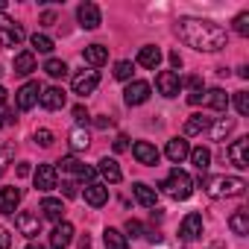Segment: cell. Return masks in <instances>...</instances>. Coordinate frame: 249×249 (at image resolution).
Listing matches in <instances>:
<instances>
[{"label":"cell","instance_id":"obj_1","mask_svg":"<svg viewBox=\"0 0 249 249\" xmlns=\"http://www.w3.org/2000/svg\"><path fill=\"white\" fill-rule=\"evenodd\" d=\"M176 33L188 47H194L199 53H217L229 44L226 30L214 21H205V18H182L176 24Z\"/></svg>","mask_w":249,"mask_h":249},{"label":"cell","instance_id":"obj_2","mask_svg":"<svg viewBox=\"0 0 249 249\" xmlns=\"http://www.w3.org/2000/svg\"><path fill=\"white\" fill-rule=\"evenodd\" d=\"M246 191V182L240 176H211L205 179V194L211 199H226V196H240Z\"/></svg>","mask_w":249,"mask_h":249},{"label":"cell","instance_id":"obj_3","mask_svg":"<svg viewBox=\"0 0 249 249\" xmlns=\"http://www.w3.org/2000/svg\"><path fill=\"white\" fill-rule=\"evenodd\" d=\"M159 188H161L170 199H179V202H182V199H188V196L194 194V179H191L185 170L173 167V170H170V176H167Z\"/></svg>","mask_w":249,"mask_h":249},{"label":"cell","instance_id":"obj_4","mask_svg":"<svg viewBox=\"0 0 249 249\" xmlns=\"http://www.w3.org/2000/svg\"><path fill=\"white\" fill-rule=\"evenodd\" d=\"M21 41H24V30L9 15L0 12V44H3V47H18Z\"/></svg>","mask_w":249,"mask_h":249},{"label":"cell","instance_id":"obj_5","mask_svg":"<svg viewBox=\"0 0 249 249\" xmlns=\"http://www.w3.org/2000/svg\"><path fill=\"white\" fill-rule=\"evenodd\" d=\"M156 88H159V94H164V97H179V91H182V76H179L176 71H161V73L156 76Z\"/></svg>","mask_w":249,"mask_h":249},{"label":"cell","instance_id":"obj_6","mask_svg":"<svg viewBox=\"0 0 249 249\" xmlns=\"http://www.w3.org/2000/svg\"><path fill=\"white\" fill-rule=\"evenodd\" d=\"M76 21H79L82 30H97L100 21H103L100 6H97V3H79V9H76Z\"/></svg>","mask_w":249,"mask_h":249},{"label":"cell","instance_id":"obj_7","mask_svg":"<svg viewBox=\"0 0 249 249\" xmlns=\"http://www.w3.org/2000/svg\"><path fill=\"white\" fill-rule=\"evenodd\" d=\"M97 85H100V73H97V71H82V73L73 76V94H79V97L94 94Z\"/></svg>","mask_w":249,"mask_h":249},{"label":"cell","instance_id":"obj_8","mask_svg":"<svg viewBox=\"0 0 249 249\" xmlns=\"http://www.w3.org/2000/svg\"><path fill=\"white\" fill-rule=\"evenodd\" d=\"M38 97H41V85H38V82H24V85L18 88L15 103H18V108H21V111H30V108L38 103Z\"/></svg>","mask_w":249,"mask_h":249},{"label":"cell","instance_id":"obj_9","mask_svg":"<svg viewBox=\"0 0 249 249\" xmlns=\"http://www.w3.org/2000/svg\"><path fill=\"white\" fill-rule=\"evenodd\" d=\"M229 161L237 167V170H246L249 167V138H237L229 150H226Z\"/></svg>","mask_w":249,"mask_h":249},{"label":"cell","instance_id":"obj_10","mask_svg":"<svg viewBox=\"0 0 249 249\" xmlns=\"http://www.w3.org/2000/svg\"><path fill=\"white\" fill-rule=\"evenodd\" d=\"M123 100H126V106H141L150 100V85L144 79H135L126 85V91H123Z\"/></svg>","mask_w":249,"mask_h":249},{"label":"cell","instance_id":"obj_11","mask_svg":"<svg viewBox=\"0 0 249 249\" xmlns=\"http://www.w3.org/2000/svg\"><path fill=\"white\" fill-rule=\"evenodd\" d=\"M38 103H41V108H47V111H56V108H62V106L68 103V94H65L62 88L50 85V88H41V97H38Z\"/></svg>","mask_w":249,"mask_h":249},{"label":"cell","instance_id":"obj_12","mask_svg":"<svg viewBox=\"0 0 249 249\" xmlns=\"http://www.w3.org/2000/svg\"><path fill=\"white\" fill-rule=\"evenodd\" d=\"M56 185H59V167L41 164V167L36 170V188H38V191H53Z\"/></svg>","mask_w":249,"mask_h":249},{"label":"cell","instance_id":"obj_13","mask_svg":"<svg viewBox=\"0 0 249 249\" xmlns=\"http://www.w3.org/2000/svg\"><path fill=\"white\" fill-rule=\"evenodd\" d=\"M15 226H18V231L27 234V237H38V234H41V217H36V214H30V211H21V214L15 217Z\"/></svg>","mask_w":249,"mask_h":249},{"label":"cell","instance_id":"obj_14","mask_svg":"<svg viewBox=\"0 0 249 249\" xmlns=\"http://www.w3.org/2000/svg\"><path fill=\"white\" fill-rule=\"evenodd\" d=\"M179 234H182V240H196V237H202V214L191 211V214L182 220Z\"/></svg>","mask_w":249,"mask_h":249},{"label":"cell","instance_id":"obj_15","mask_svg":"<svg viewBox=\"0 0 249 249\" xmlns=\"http://www.w3.org/2000/svg\"><path fill=\"white\" fill-rule=\"evenodd\" d=\"M71 240H73V226H71L68 220L56 223V229L50 231V246H53V249H68Z\"/></svg>","mask_w":249,"mask_h":249},{"label":"cell","instance_id":"obj_16","mask_svg":"<svg viewBox=\"0 0 249 249\" xmlns=\"http://www.w3.org/2000/svg\"><path fill=\"white\" fill-rule=\"evenodd\" d=\"M167 159L173 161V164H182L188 156H191V144L185 141V138H173V141H167Z\"/></svg>","mask_w":249,"mask_h":249},{"label":"cell","instance_id":"obj_17","mask_svg":"<svg viewBox=\"0 0 249 249\" xmlns=\"http://www.w3.org/2000/svg\"><path fill=\"white\" fill-rule=\"evenodd\" d=\"M132 156L141 161V164H147V167H153V164H159V150L150 144V141H138L135 147H132Z\"/></svg>","mask_w":249,"mask_h":249},{"label":"cell","instance_id":"obj_18","mask_svg":"<svg viewBox=\"0 0 249 249\" xmlns=\"http://www.w3.org/2000/svg\"><path fill=\"white\" fill-rule=\"evenodd\" d=\"M85 202L94 205V208L106 205V202H108V188L100 185V182H88V185H85Z\"/></svg>","mask_w":249,"mask_h":249},{"label":"cell","instance_id":"obj_19","mask_svg":"<svg viewBox=\"0 0 249 249\" xmlns=\"http://www.w3.org/2000/svg\"><path fill=\"white\" fill-rule=\"evenodd\" d=\"M132 196H135L144 208H156V202H159V191L150 188V185H144V182H135V185H132Z\"/></svg>","mask_w":249,"mask_h":249},{"label":"cell","instance_id":"obj_20","mask_svg":"<svg viewBox=\"0 0 249 249\" xmlns=\"http://www.w3.org/2000/svg\"><path fill=\"white\" fill-rule=\"evenodd\" d=\"M18 202H21V188H0V211L3 214H15V208H18Z\"/></svg>","mask_w":249,"mask_h":249},{"label":"cell","instance_id":"obj_21","mask_svg":"<svg viewBox=\"0 0 249 249\" xmlns=\"http://www.w3.org/2000/svg\"><path fill=\"white\" fill-rule=\"evenodd\" d=\"M188 159L194 161V167H196V173H199V182H205V170L211 167V150H208V147H196V150H191Z\"/></svg>","mask_w":249,"mask_h":249},{"label":"cell","instance_id":"obj_22","mask_svg":"<svg viewBox=\"0 0 249 249\" xmlns=\"http://www.w3.org/2000/svg\"><path fill=\"white\" fill-rule=\"evenodd\" d=\"M138 65H141V68H147V71H156V68L161 65V50H159V47H153V44L141 47V50H138Z\"/></svg>","mask_w":249,"mask_h":249},{"label":"cell","instance_id":"obj_23","mask_svg":"<svg viewBox=\"0 0 249 249\" xmlns=\"http://www.w3.org/2000/svg\"><path fill=\"white\" fill-rule=\"evenodd\" d=\"M82 59H85L91 68H100V65H106V62H108V50H106L103 44H88V47H85V53H82Z\"/></svg>","mask_w":249,"mask_h":249},{"label":"cell","instance_id":"obj_24","mask_svg":"<svg viewBox=\"0 0 249 249\" xmlns=\"http://www.w3.org/2000/svg\"><path fill=\"white\" fill-rule=\"evenodd\" d=\"M97 173H103V179H106V182H111V185L123 179V173H120V167H117V161H114V159H100Z\"/></svg>","mask_w":249,"mask_h":249},{"label":"cell","instance_id":"obj_25","mask_svg":"<svg viewBox=\"0 0 249 249\" xmlns=\"http://www.w3.org/2000/svg\"><path fill=\"white\" fill-rule=\"evenodd\" d=\"M41 214H44L47 220H53V223H62V217H65V205H62V199L47 196V199L41 202Z\"/></svg>","mask_w":249,"mask_h":249},{"label":"cell","instance_id":"obj_26","mask_svg":"<svg viewBox=\"0 0 249 249\" xmlns=\"http://www.w3.org/2000/svg\"><path fill=\"white\" fill-rule=\"evenodd\" d=\"M103 243H106V249H129V243H126V234L123 231H117V229H106L103 231Z\"/></svg>","mask_w":249,"mask_h":249},{"label":"cell","instance_id":"obj_27","mask_svg":"<svg viewBox=\"0 0 249 249\" xmlns=\"http://www.w3.org/2000/svg\"><path fill=\"white\" fill-rule=\"evenodd\" d=\"M211 126V120L205 117V114H191L188 120H185V135H199V132H205Z\"/></svg>","mask_w":249,"mask_h":249},{"label":"cell","instance_id":"obj_28","mask_svg":"<svg viewBox=\"0 0 249 249\" xmlns=\"http://www.w3.org/2000/svg\"><path fill=\"white\" fill-rule=\"evenodd\" d=\"M33 71H36V56H33L30 50L18 53V56H15V73H21V76H30Z\"/></svg>","mask_w":249,"mask_h":249},{"label":"cell","instance_id":"obj_29","mask_svg":"<svg viewBox=\"0 0 249 249\" xmlns=\"http://www.w3.org/2000/svg\"><path fill=\"white\" fill-rule=\"evenodd\" d=\"M229 229H231L234 234L246 237V234H249V217H246V211H234V214L229 217Z\"/></svg>","mask_w":249,"mask_h":249},{"label":"cell","instance_id":"obj_30","mask_svg":"<svg viewBox=\"0 0 249 249\" xmlns=\"http://www.w3.org/2000/svg\"><path fill=\"white\" fill-rule=\"evenodd\" d=\"M208 106H211L214 111H226V108H229V94H226L223 88H211V91H208Z\"/></svg>","mask_w":249,"mask_h":249},{"label":"cell","instance_id":"obj_31","mask_svg":"<svg viewBox=\"0 0 249 249\" xmlns=\"http://www.w3.org/2000/svg\"><path fill=\"white\" fill-rule=\"evenodd\" d=\"M231 129H234V120H231V117H220L214 126H211V135H214V141H223Z\"/></svg>","mask_w":249,"mask_h":249},{"label":"cell","instance_id":"obj_32","mask_svg":"<svg viewBox=\"0 0 249 249\" xmlns=\"http://www.w3.org/2000/svg\"><path fill=\"white\" fill-rule=\"evenodd\" d=\"M44 71H47L50 79H65V76H68V65H65L62 59H47Z\"/></svg>","mask_w":249,"mask_h":249},{"label":"cell","instance_id":"obj_33","mask_svg":"<svg viewBox=\"0 0 249 249\" xmlns=\"http://www.w3.org/2000/svg\"><path fill=\"white\" fill-rule=\"evenodd\" d=\"M68 138H71V150H76V153H79V150H85V147H88V141H91L85 129H73Z\"/></svg>","mask_w":249,"mask_h":249},{"label":"cell","instance_id":"obj_34","mask_svg":"<svg viewBox=\"0 0 249 249\" xmlns=\"http://www.w3.org/2000/svg\"><path fill=\"white\" fill-rule=\"evenodd\" d=\"M12 159H15V147L12 144H0V176L6 173V167L12 164Z\"/></svg>","mask_w":249,"mask_h":249},{"label":"cell","instance_id":"obj_35","mask_svg":"<svg viewBox=\"0 0 249 249\" xmlns=\"http://www.w3.org/2000/svg\"><path fill=\"white\" fill-rule=\"evenodd\" d=\"M30 41H33V47H36L38 53H50V50H53V38H50V36H44V33H36Z\"/></svg>","mask_w":249,"mask_h":249},{"label":"cell","instance_id":"obj_36","mask_svg":"<svg viewBox=\"0 0 249 249\" xmlns=\"http://www.w3.org/2000/svg\"><path fill=\"white\" fill-rule=\"evenodd\" d=\"M234 108H237V114H243V117L249 114V94H246V91H237V94H234Z\"/></svg>","mask_w":249,"mask_h":249},{"label":"cell","instance_id":"obj_37","mask_svg":"<svg viewBox=\"0 0 249 249\" xmlns=\"http://www.w3.org/2000/svg\"><path fill=\"white\" fill-rule=\"evenodd\" d=\"M132 71H135L132 62H117V65H114V76H117V79H132Z\"/></svg>","mask_w":249,"mask_h":249},{"label":"cell","instance_id":"obj_38","mask_svg":"<svg viewBox=\"0 0 249 249\" xmlns=\"http://www.w3.org/2000/svg\"><path fill=\"white\" fill-rule=\"evenodd\" d=\"M234 33L237 36H249V12H240L234 18Z\"/></svg>","mask_w":249,"mask_h":249},{"label":"cell","instance_id":"obj_39","mask_svg":"<svg viewBox=\"0 0 249 249\" xmlns=\"http://www.w3.org/2000/svg\"><path fill=\"white\" fill-rule=\"evenodd\" d=\"M59 164H62V170H65V173H73V176H79V170H82V164H79L73 156H71V159H62Z\"/></svg>","mask_w":249,"mask_h":249},{"label":"cell","instance_id":"obj_40","mask_svg":"<svg viewBox=\"0 0 249 249\" xmlns=\"http://www.w3.org/2000/svg\"><path fill=\"white\" fill-rule=\"evenodd\" d=\"M36 144L38 147H53V132L50 129H38L36 132Z\"/></svg>","mask_w":249,"mask_h":249},{"label":"cell","instance_id":"obj_41","mask_svg":"<svg viewBox=\"0 0 249 249\" xmlns=\"http://www.w3.org/2000/svg\"><path fill=\"white\" fill-rule=\"evenodd\" d=\"M126 231H129L132 237H141V234H144V226H141L138 220H126Z\"/></svg>","mask_w":249,"mask_h":249},{"label":"cell","instance_id":"obj_42","mask_svg":"<svg viewBox=\"0 0 249 249\" xmlns=\"http://www.w3.org/2000/svg\"><path fill=\"white\" fill-rule=\"evenodd\" d=\"M9 246H12V234L0 226V249H9Z\"/></svg>","mask_w":249,"mask_h":249},{"label":"cell","instance_id":"obj_43","mask_svg":"<svg viewBox=\"0 0 249 249\" xmlns=\"http://www.w3.org/2000/svg\"><path fill=\"white\" fill-rule=\"evenodd\" d=\"M62 188H65V196H76V194H79L73 179H65V182H62Z\"/></svg>","mask_w":249,"mask_h":249},{"label":"cell","instance_id":"obj_44","mask_svg":"<svg viewBox=\"0 0 249 249\" xmlns=\"http://www.w3.org/2000/svg\"><path fill=\"white\" fill-rule=\"evenodd\" d=\"M114 150H117V153L129 150V138H126V135H117V138H114Z\"/></svg>","mask_w":249,"mask_h":249},{"label":"cell","instance_id":"obj_45","mask_svg":"<svg viewBox=\"0 0 249 249\" xmlns=\"http://www.w3.org/2000/svg\"><path fill=\"white\" fill-rule=\"evenodd\" d=\"M73 120H76V123H85V120H88V111H85L82 106H76V108H73Z\"/></svg>","mask_w":249,"mask_h":249},{"label":"cell","instance_id":"obj_46","mask_svg":"<svg viewBox=\"0 0 249 249\" xmlns=\"http://www.w3.org/2000/svg\"><path fill=\"white\" fill-rule=\"evenodd\" d=\"M170 65H173L176 71L182 68V56H179V50H173V53H170Z\"/></svg>","mask_w":249,"mask_h":249},{"label":"cell","instance_id":"obj_47","mask_svg":"<svg viewBox=\"0 0 249 249\" xmlns=\"http://www.w3.org/2000/svg\"><path fill=\"white\" fill-rule=\"evenodd\" d=\"M188 103H191V106L202 103V91H191V94H188Z\"/></svg>","mask_w":249,"mask_h":249},{"label":"cell","instance_id":"obj_48","mask_svg":"<svg viewBox=\"0 0 249 249\" xmlns=\"http://www.w3.org/2000/svg\"><path fill=\"white\" fill-rule=\"evenodd\" d=\"M30 173H33V170H30V164H27V161H24V164H18V176H30Z\"/></svg>","mask_w":249,"mask_h":249},{"label":"cell","instance_id":"obj_49","mask_svg":"<svg viewBox=\"0 0 249 249\" xmlns=\"http://www.w3.org/2000/svg\"><path fill=\"white\" fill-rule=\"evenodd\" d=\"M41 21H44V27H50V24L56 21V15H53V12H44V18H41Z\"/></svg>","mask_w":249,"mask_h":249},{"label":"cell","instance_id":"obj_50","mask_svg":"<svg viewBox=\"0 0 249 249\" xmlns=\"http://www.w3.org/2000/svg\"><path fill=\"white\" fill-rule=\"evenodd\" d=\"M79 249H91V240H88V234H82V237H79Z\"/></svg>","mask_w":249,"mask_h":249},{"label":"cell","instance_id":"obj_51","mask_svg":"<svg viewBox=\"0 0 249 249\" xmlns=\"http://www.w3.org/2000/svg\"><path fill=\"white\" fill-rule=\"evenodd\" d=\"M237 76H240V79H246V76H249V68H246V65H243V68H237Z\"/></svg>","mask_w":249,"mask_h":249},{"label":"cell","instance_id":"obj_52","mask_svg":"<svg viewBox=\"0 0 249 249\" xmlns=\"http://www.w3.org/2000/svg\"><path fill=\"white\" fill-rule=\"evenodd\" d=\"M3 103H6V88L0 85V106H3Z\"/></svg>","mask_w":249,"mask_h":249},{"label":"cell","instance_id":"obj_53","mask_svg":"<svg viewBox=\"0 0 249 249\" xmlns=\"http://www.w3.org/2000/svg\"><path fill=\"white\" fill-rule=\"evenodd\" d=\"M27 249H47V246H41V243H30Z\"/></svg>","mask_w":249,"mask_h":249},{"label":"cell","instance_id":"obj_54","mask_svg":"<svg viewBox=\"0 0 249 249\" xmlns=\"http://www.w3.org/2000/svg\"><path fill=\"white\" fill-rule=\"evenodd\" d=\"M0 126H3V123H0Z\"/></svg>","mask_w":249,"mask_h":249}]
</instances>
